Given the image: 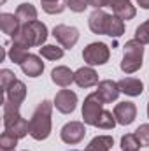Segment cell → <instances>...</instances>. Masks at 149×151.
<instances>
[{"mask_svg": "<svg viewBox=\"0 0 149 151\" xmlns=\"http://www.w3.org/2000/svg\"><path fill=\"white\" fill-rule=\"evenodd\" d=\"M54 104L49 100H42L35 107L30 118V137L35 141H46L51 135V113Z\"/></svg>", "mask_w": 149, "mask_h": 151, "instance_id": "obj_1", "label": "cell"}, {"mask_svg": "<svg viewBox=\"0 0 149 151\" xmlns=\"http://www.w3.org/2000/svg\"><path fill=\"white\" fill-rule=\"evenodd\" d=\"M4 128L11 134H14L18 139H23L30 134V121H27L19 114V106L4 100Z\"/></svg>", "mask_w": 149, "mask_h": 151, "instance_id": "obj_2", "label": "cell"}, {"mask_svg": "<svg viewBox=\"0 0 149 151\" xmlns=\"http://www.w3.org/2000/svg\"><path fill=\"white\" fill-rule=\"evenodd\" d=\"M144 60V44L132 39L123 46V60H121V70L125 74H133L142 67Z\"/></svg>", "mask_w": 149, "mask_h": 151, "instance_id": "obj_3", "label": "cell"}, {"mask_svg": "<svg viewBox=\"0 0 149 151\" xmlns=\"http://www.w3.org/2000/svg\"><path fill=\"white\" fill-rule=\"evenodd\" d=\"M109 58H111V49L104 42H91L82 49V60L90 67L104 65V63L109 62Z\"/></svg>", "mask_w": 149, "mask_h": 151, "instance_id": "obj_4", "label": "cell"}, {"mask_svg": "<svg viewBox=\"0 0 149 151\" xmlns=\"http://www.w3.org/2000/svg\"><path fill=\"white\" fill-rule=\"evenodd\" d=\"M104 111V100L98 97L97 91L90 93L86 99H84V104H82V121L86 125H91L95 127L100 114Z\"/></svg>", "mask_w": 149, "mask_h": 151, "instance_id": "obj_5", "label": "cell"}, {"mask_svg": "<svg viewBox=\"0 0 149 151\" xmlns=\"http://www.w3.org/2000/svg\"><path fill=\"white\" fill-rule=\"evenodd\" d=\"M86 123L82 121H69L62 127L60 130V137L65 144H79L84 135H86V128H84Z\"/></svg>", "mask_w": 149, "mask_h": 151, "instance_id": "obj_6", "label": "cell"}, {"mask_svg": "<svg viewBox=\"0 0 149 151\" xmlns=\"http://www.w3.org/2000/svg\"><path fill=\"white\" fill-rule=\"evenodd\" d=\"M53 37L60 42L63 49H72L79 40V30L69 25H56L53 28Z\"/></svg>", "mask_w": 149, "mask_h": 151, "instance_id": "obj_7", "label": "cell"}, {"mask_svg": "<svg viewBox=\"0 0 149 151\" xmlns=\"http://www.w3.org/2000/svg\"><path fill=\"white\" fill-rule=\"evenodd\" d=\"M53 104L62 114H72L77 107V95L72 90H60Z\"/></svg>", "mask_w": 149, "mask_h": 151, "instance_id": "obj_8", "label": "cell"}, {"mask_svg": "<svg viewBox=\"0 0 149 151\" xmlns=\"http://www.w3.org/2000/svg\"><path fill=\"white\" fill-rule=\"evenodd\" d=\"M114 116H116V121L119 125H125V127L132 125L137 118V106L133 102H128V100L119 102L114 107Z\"/></svg>", "mask_w": 149, "mask_h": 151, "instance_id": "obj_9", "label": "cell"}, {"mask_svg": "<svg viewBox=\"0 0 149 151\" xmlns=\"http://www.w3.org/2000/svg\"><path fill=\"white\" fill-rule=\"evenodd\" d=\"M97 93L98 97L104 100V104H111L114 100H117L121 90H119V84L112 79H104L97 84Z\"/></svg>", "mask_w": 149, "mask_h": 151, "instance_id": "obj_10", "label": "cell"}, {"mask_svg": "<svg viewBox=\"0 0 149 151\" xmlns=\"http://www.w3.org/2000/svg\"><path fill=\"white\" fill-rule=\"evenodd\" d=\"M74 83L79 88H91V86H97L100 81H98V74L93 67H81L74 72Z\"/></svg>", "mask_w": 149, "mask_h": 151, "instance_id": "obj_11", "label": "cell"}, {"mask_svg": "<svg viewBox=\"0 0 149 151\" xmlns=\"http://www.w3.org/2000/svg\"><path fill=\"white\" fill-rule=\"evenodd\" d=\"M109 16L104 9H95L90 18H88V25H90V30L97 35H105V28H107V21H109Z\"/></svg>", "mask_w": 149, "mask_h": 151, "instance_id": "obj_12", "label": "cell"}, {"mask_svg": "<svg viewBox=\"0 0 149 151\" xmlns=\"http://www.w3.org/2000/svg\"><path fill=\"white\" fill-rule=\"evenodd\" d=\"M109 7H112L114 16L121 18L123 21H130L137 14V9H135V5L130 0H112Z\"/></svg>", "mask_w": 149, "mask_h": 151, "instance_id": "obj_13", "label": "cell"}, {"mask_svg": "<svg viewBox=\"0 0 149 151\" xmlns=\"http://www.w3.org/2000/svg\"><path fill=\"white\" fill-rule=\"evenodd\" d=\"M21 21L16 14H11V12H2L0 14V28L5 35H11L14 37L19 30H21Z\"/></svg>", "mask_w": 149, "mask_h": 151, "instance_id": "obj_14", "label": "cell"}, {"mask_svg": "<svg viewBox=\"0 0 149 151\" xmlns=\"http://www.w3.org/2000/svg\"><path fill=\"white\" fill-rule=\"evenodd\" d=\"M23 74L28 76V77H39V76L44 72V62L42 58L37 56V55H28L27 60L19 65Z\"/></svg>", "mask_w": 149, "mask_h": 151, "instance_id": "obj_15", "label": "cell"}, {"mask_svg": "<svg viewBox=\"0 0 149 151\" xmlns=\"http://www.w3.org/2000/svg\"><path fill=\"white\" fill-rule=\"evenodd\" d=\"M117 84H119L121 93H125L128 97H139L144 91V84L137 77H123L121 81H117Z\"/></svg>", "mask_w": 149, "mask_h": 151, "instance_id": "obj_16", "label": "cell"}, {"mask_svg": "<svg viewBox=\"0 0 149 151\" xmlns=\"http://www.w3.org/2000/svg\"><path fill=\"white\" fill-rule=\"evenodd\" d=\"M5 99H7L9 102H12V104L21 106L23 100L27 99V84H25L23 81L16 79V81L7 88V91H5Z\"/></svg>", "mask_w": 149, "mask_h": 151, "instance_id": "obj_17", "label": "cell"}, {"mask_svg": "<svg viewBox=\"0 0 149 151\" xmlns=\"http://www.w3.org/2000/svg\"><path fill=\"white\" fill-rule=\"evenodd\" d=\"M51 81L56 84V86H62V88H67L74 83V72L65 67V65H60V67H54L51 70Z\"/></svg>", "mask_w": 149, "mask_h": 151, "instance_id": "obj_18", "label": "cell"}, {"mask_svg": "<svg viewBox=\"0 0 149 151\" xmlns=\"http://www.w3.org/2000/svg\"><path fill=\"white\" fill-rule=\"evenodd\" d=\"M16 16L19 18L21 25H28V23H32V21H37V9H35L34 4L23 2V4H19L18 9H16Z\"/></svg>", "mask_w": 149, "mask_h": 151, "instance_id": "obj_19", "label": "cell"}, {"mask_svg": "<svg viewBox=\"0 0 149 151\" xmlns=\"http://www.w3.org/2000/svg\"><path fill=\"white\" fill-rule=\"evenodd\" d=\"M28 27V30H30V34H32V39H34V46H39V47H42V44L46 42V39H47V27L42 23V21H32V23H28L27 25Z\"/></svg>", "mask_w": 149, "mask_h": 151, "instance_id": "obj_20", "label": "cell"}, {"mask_svg": "<svg viewBox=\"0 0 149 151\" xmlns=\"http://www.w3.org/2000/svg\"><path fill=\"white\" fill-rule=\"evenodd\" d=\"M114 146V139L111 135H97L91 139V142L86 146L84 151H111Z\"/></svg>", "mask_w": 149, "mask_h": 151, "instance_id": "obj_21", "label": "cell"}, {"mask_svg": "<svg viewBox=\"0 0 149 151\" xmlns=\"http://www.w3.org/2000/svg\"><path fill=\"white\" fill-rule=\"evenodd\" d=\"M123 34H125V21H123L121 18H117V16L111 14V16H109V21H107L105 35L117 39V37H121Z\"/></svg>", "mask_w": 149, "mask_h": 151, "instance_id": "obj_22", "label": "cell"}, {"mask_svg": "<svg viewBox=\"0 0 149 151\" xmlns=\"http://www.w3.org/2000/svg\"><path fill=\"white\" fill-rule=\"evenodd\" d=\"M12 44L21 46V47H25V49H30V47L34 46V39H32V34H30V30H28L27 25H23L21 30L12 37Z\"/></svg>", "mask_w": 149, "mask_h": 151, "instance_id": "obj_23", "label": "cell"}, {"mask_svg": "<svg viewBox=\"0 0 149 151\" xmlns=\"http://www.w3.org/2000/svg\"><path fill=\"white\" fill-rule=\"evenodd\" d=\"M39 55L46 60H60V58H63V47L54 46V44H46V46L39 47Z\"/></svg>", "mask_w": 149, "mask_h": 151, "instance_id": "obj_24", "label": "cell"}, {"mask_svg": "<svg viewBox=\"0 0 149 151\" xmlns=\"http://www.w3.org/2000/svg\"><path fill=\"white\" fill-rule=\"evenodd\" d=\"M28 55H30L28 49H25V47H21V46H16V44H12V46L9 47V51H7L9 60H11L12 63H16V65H21V63L27 60Z\"/></svg>", "mask_w": 149, "mask_h": 151, "instance_id": "obj_25", "label": "cell"}, {"mask_svg": "<svg viewBox=\"0 0 149 151\" xmlns=\"http://www.w3.org/2000/svg\"><path fill=\"white\" fill-rule=\"evenodd\" d=\"M116 116H114V113H111V111H102V114H100V118H98V121H97V128H102V130H112L114 127H116Z\"/></svg>", "mask_w": 149, "mask_h": 151, "instance_id": "obj_26", "label": "cell"}, {"mask_svg": "<svg viewBox=\"0 0 149 151\" xmlns=\"http://www.w3.org/2000/svg\"><path fill=\"white\" fill-rule=\"evenodd\" d=\"M142 148L135 134H126L121 137V150L123 151H139Z\"/></svg>", "mask_w": 149, "mask_h": 151, "instance_id": "obj_27", "label": "cell"}, {"mask_svg": "<svg viewBox=\"0 0 149 151\" xmlns=\"http://www.w3.org/2000/svg\"><path fill=\"white\" fill-rule=\"evenodd\" d=\"M16 146H18V137L11 132L4 130L0 135V150H16Z\"/></svg>", "mask_w": 149, "mask_h": 151, "instance_id": "obj_28", "label": "cell"}, {"mask_svg": "<svg viewBox=\"0 0 149 151\" xmlns=\"http://www.w3.org/2000/svg\"><path fill=\"white\" fill-rule=\"evenodd\" d=\"M67 9V0H58V2H47L42 4V11L47 14H60Z\"/></svg>", "mask_w": 149, "mask_h": 151, "instance_id": "obj_29", "label": "cell"}, {"mask_svg": "<svg viewBox=\"0 0 149 151\" xmlns=\"http://www.w3.org/2000/svg\"><path fill=\"white\" fill-rule=\"evenodd\" d=\"M135 40L142 42L144 46L149 44V19L137 27V30H135Z\"/></svg>", "mask_w": 149, "mask_h": 151, "instance_id": "obj_30", "label": "cell"}, {"mask_svg": "<svg viewBox=\"0 0 149 151\" xmlns=\"http://www.w3.org/2000/svg\"><path fill=\"white\" fill-rule=\"evenodd\" d=\"M14 81H16V74H14L12 70H9V69H2V70H0V83H2V90H4V91H7V88H9Z\"/></svg>", "mask_w": 149, "mask_h": 151, "instance_id": "obj_31", "label": "cell"}, {"mask_svg": "<svg viewBox=\"0 0 149 151\" xmlns=\"http://www.w3.org/2000/svg\"><path fill=\"white\" fill-rule=\"evenodd\" d=\"M135 135H137L140 146H149V123L140 125V127L135 130Z\"/></svg>", "mask_w": 149, "mask_h": 151, "instance_id": "obj_32", "label": "cell"}, {"mask_svg": "<svg viewBox=\"0 0 149 151\" xmlns=\"http://www.w3.org/2000/svg\"><path fill=\"white\" fill-rule=\"evenodd\" d=\"M88 0H67V7L72 12H84L88 9Z\"/></svg>", "mask_w": 149, "mask_h": 151, "instance_id": "obj_33", "label": "cell"}, {"mask_svg": "<svg viewBox=\"0 0 149 151\" xmlns=\"http://www.w3.org/2000/svg\"><path fill=\"white\" fill-rule=\"evenodd\" d=\"M111 2L112 0H88V4L91 7H95V9H104V7L111 5Z\"/></svg>", "mask_w": 149, "mask_h": 151, "instance_id": "obj_34", "label": "cell"}, {"mask_svg": "<svg viewBox=\"0 0 149 151\" xmlns=\"http://www.w3.org/2000/svg\"><path fill=\"white\" fill-rule=\"evenodd\" d=\"M142 9H149V0H135Z\"/></svg>", "mask_w": 149, "mask_h": 151, "instance_id": "obj_35", "label": "cell"}, {"mask_svg": "<svg viewBox=\"0 0 149 151\" xmlns=\"http://www.w3.org/2000/svg\"><path fill=\"white\" fill-rule=\"evenodd\" d=\"M47 2H58V0H40V4H47Z\"/></svg>", "mask_w": 149, "mask_h": 151, "instance_id": "obj_36", "label": "cell"}, {"mask_svg": "<svg viewBox=\"0 0 149 151\" xmlns=\"http://www.w3.org/2000/svg\"><path fill=\"white\" fill-rule=\"evenodd\" d=\"M148 118H149V102H148Z\"/></svg>", "mask_w": 149, "mask_h": 151, "instance_id": "obj_37", "label": "cell"}, {"mask_svg": "<svg viewBox=\"0 0 149 151\" xmlns=\"http://www.w3.org/2000/svg\"><path fill=\"white\" fill-rule=\"evenodd\" d=\"M2 151H16V150H2Z\"/></svg>", "mask_w": 149, "mask_h": 151, "instance_id": "obj_38", "label": "cell"}, {"mask_svg": "<svg viewBox=\"0 0 149 151\" xmlns=\"http://www.w3.org/2000/svg\"><path fill=\"white\" fill-rule=\"evenodd\" d=\"M5 2H7V0H2V4H5Z\"/></svg>", "mask_w": 149, "mask_h": 151, "instance_id": "obj_39", "label": "cell"}, {"mask_svg": "<svg viewBox=\"0 0 149 151\" xmlns=\"http://www.w3.org/2000/svg\"><path fill=\"white\" fill-rule=\"evenodd\" d=\"M23 151H28V150H23Z\"/></svg>", "mask_w": 149, "mask_h": 151, "instance_id": "obj_40", "label": "cell"}, {"mask_svg": "<svg viewBox=\"0 0 149 151\" xmlns=\"http://www.w3.org/2000/svg\"><path fill=\"white\" fill-rule=\"evenodd\" d=\"M72 151H77V150H72Z\"/></svg>", "mask_w": 149, "mask_h": 151, "instance_id": "obj_41", "label": "cell"}]
</instances>
